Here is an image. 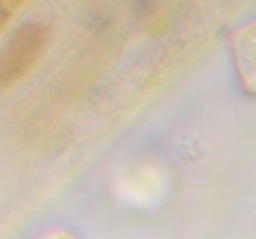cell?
<instances>
[{
  "instance_id": "cell-1",
  "label": "cell",
  "mask_w": 256,
  "mask_h": 239,
  "mask_svg": "<svg viewBox=\"0 0 256 239\" xmlns=\"http://www.w3.org/2000/svg\"><path fill=\"white\" fill-rule=\"evenodd\" d=\"M52 32L43 22H24L0 46V88L26 76L43 56Z\"/></svg>"
},
{
  "instance_id": "cell-2",
  "label": "cell",
  "mask_w": 256,
  "mask_h": 239,
  "mask_svg": "<svg viewBox=\"0 0 256 239\" xmlns=\"http://www.w3.org/2000/svg\"><path fill=\"white\" fill-rule=\"evenodd\" d=\"M46 239H74V238L65 236V234H60V236H48Z\"/></svg>"
}]
</instances>
